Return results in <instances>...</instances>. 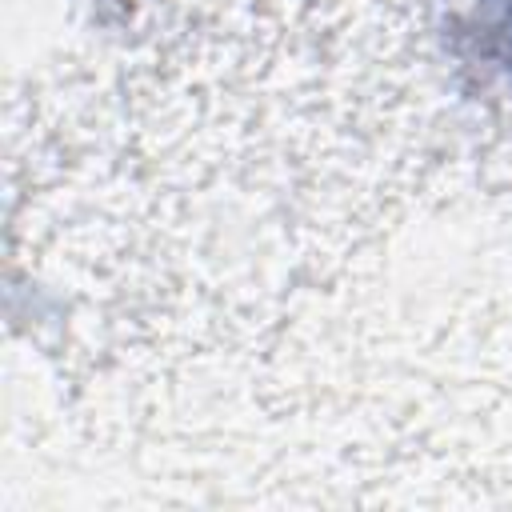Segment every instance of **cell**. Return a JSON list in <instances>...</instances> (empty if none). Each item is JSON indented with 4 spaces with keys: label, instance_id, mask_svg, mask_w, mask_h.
Returning <instances> with one entry per match:
<instances>
[{
    "label": "cell",
    "instance_id": "cell-1",
    "mask_svg": "<svg viewBox=\"0 0 512 512\" xmlns=\"http://www.w3.org/2000/svg\"><path fill=\"white\" fill-rule=\"evenodd\" d=\"M492 32H496L500 52L512 68V0H492Z\"/></svg>",
    "mask_w": 512,
    "mask_h": 512
}]
</instances>
